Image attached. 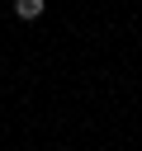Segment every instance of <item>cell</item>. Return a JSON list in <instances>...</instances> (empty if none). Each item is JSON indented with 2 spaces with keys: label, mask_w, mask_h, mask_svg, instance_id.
<instances>
[{
  "label": "cell",
  "mask_w": 142,
  "mask_h": 151,
  "mask_svg": "<svg viewBox=\"0 0 142 151\" xmlns=\"http://www.w3.org/2000/svg\"><path fill=\"white\" fill-rule=\"evenodd\" d=\"M14 14L19 19H38L43 14V0H14Z\"/></svg>",
  "instance_id": "obj_1"
}]
</instances>
